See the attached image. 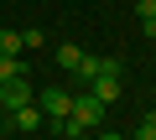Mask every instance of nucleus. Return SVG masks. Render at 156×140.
Instances as JSON below:
<instances>
[{
    "mask_svg": "<svg viewBox=\"0 0 156 140\" xmlns=\"http://www.w3.org/2000/svg\"><path fill=\"white\" fill-rule=\"evenodd\" d=\"M42 125H47V114L37 109V99H31V104H21V109H11V130L31 135V130H42Z\"/></svg>",
    "mask_w": 156,
    "mask_h": 140,
    "instance_id": "nucleus-5",
    "label": "nucleus"
},
{
    "mask_svg": "<svg viewBox=\"0 0 156 140\" xmlns=\"http://www.w3.org/2000/svg\"><path fill=\"white\" fill-rule=\"evenodd\" d=\"M99 140H125V135H115V130H104V135H99Z\"/></svg>",
    "mask_w": 156,
    "mask_h": 140,
    "instance_id": "nucleus-12",
    "label": "nucleus"
},
{
    "mask_svg": "<svg viewBox=\"0 0 156 140\" xmlns=\"http://www.w3.org/2000/svg\"><path fill=\"white\" fill-rule=\"evenodd\" d=\"M37 109H42L47 119H68V109H73V94H68V88H42V94H37Z\"/></svg>",
    "mask_w": 156,
    "mask_h": 140,
    "instance_id": "nucleus-3",
    "label": "nucleus"
},
{
    "mask_svg": "<svg viewBox=\"0 0 156 140\" xmlns=\"http://www.w3.org/2000/svg\"><path fill=\"white\" fill-rule=\"evenodd\" d=\"M78 73H83L89 83H94V78H125V57H89V52H83Z\"/></svg>",
    "mask_w": 156,
    "mask_h": 140,
    "instance_id": "nucleus-2",
    "label": "nucleus"
},
{
    "mask_svg": "<svg viewBox=\"0 0 156 140\" xmlns=\"http://www.w3.org/2000/svg\"><path fill=\"white\" fill-rule=\"evenodd\" d=\"M68 119H73L78 130H83V135H89V130H94V125L104 119V104H99L94 94H73V109H68Z\"/></svg>",
    "mask_w": 156,
    "mask_h": 140,
    "instance_id": "nucleus-1",
    "label": "nucleus"
},
{
    "mask_svg": "<svg viewBox=\"0 0 156 140\" xmlns=\"http://www.w3.org/2000/svg\"><path fill=\"white\" fill-rule=\"evenodd\" d=\"M125 140H156V114H151V119H140V130H135V135H125Z\"/></svg>",
    "mask_w": 156,
    "mask_h": 140,
    "instance_id": "nucleus-11",
    "label": "nucleus"
},
{
    "mask_svg": "<svg viewBox=\"0 0 156 140\" xmlns=\"http://www.w3.org/2000/svg\"><path fill=\"white\" fill-rule=\"evenodd\" d=\"M151 42H156V36H151Z\"/></svg>",
    "mask_w": 156,
    "mask_h": 140,
    "instance_id": "nucleus-13",
    "label": "nucleus"
},
{
    "mask_svg": "<svg viewBox=\"0 0 156 140\" xmlns=\"http://www.w3.org/2000/svg\"><path fill=\"white\" fill-rule=\"evenodd\" d=\"M37 94H31V83L26 78H11V83H0V104H5V114L11 109H21V104H31Z\"/></svg>",
    "mask_w": 156,
    "mask_h": 140,
    "instance_id": "nucleus-4",
    "label": "nucleus"
},
{
    "mask_svg": "<svg viewBox=\"0 0 156 140\" xmlns=\"http://www.w3.org/2000/svg\"><path fill=\"white\" fill-rule=\"evenodd\" d=\"M11 78H26L21 57H0V83H11Z\"/></svg>",
    "mask_w": 156,
    "mask_h": 140,
    "instance_id": "nucleus-9",
    "label": "nucleus"
},
{
    "mask_svg": "<svg viewBox=\"0 0 156 140\" xmlns=\"http://www.w3.org/2000/svg\"><path fill=\"white\" fill-rule=\"evenodd\" d=\"M94 99H99V104L109 109V104L120 99V78H94Z\"/></svg>",
    "mask_w": 156,
    "mask_h": 140,
    "instance_id": "nucleus-7",
    "label": "nucleus"
},
{
    "mask_svg": "<svg viewBox=\"0 0 156 140\" xmlns=\"http://www.w3.org/2000/svg\"><path fill=\"white\" fill-rule=\"evenodd\" d=\"M42 42H47V36H42V31H37V26H26V31H21V47H26V52H37V47H42Z\"/></svg>",
    "mask_w": 156,
    "mask_h": 140,
    "instance_id": "nucleus-10",
    "label": "nucleus"
},
{
    "mask_svg": "<svg viewBox=\"0 0 156 140\" xmlns=\"http://www.w3.org/2000/svg\"><path fill=\"white\" fill-rule=\"evenodd\" d=\"M16 52H26V47H21V31L0 26V57H16Z\"/></svg>",
    "mask_w": 156,
    "mask_h": 140,
    "instance_id": "nucleus-8",
    "label": "nucleus"
},
{
    "mask_svg": "<svg viewBox=\"0 0 156 140\" xmlns=\"http://www.w3.org/2000/svg\"><path fill=\"white\" fill-rule=\"evenodd\" d=\"M52 62H57V67H73V73H78V62H83V47H73V42H62V47L52 52Z\"/></svg>",
    "mask_w": 156,
    "mask_h": 140,
    "instance_id": "nucleus-6",
    "label": "nucleus"
}]
</instances>
